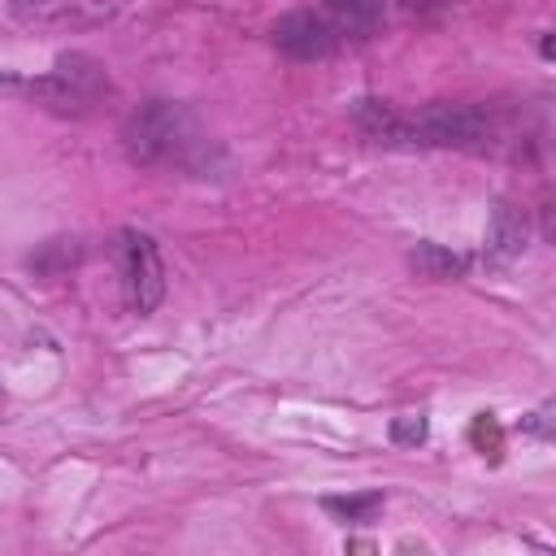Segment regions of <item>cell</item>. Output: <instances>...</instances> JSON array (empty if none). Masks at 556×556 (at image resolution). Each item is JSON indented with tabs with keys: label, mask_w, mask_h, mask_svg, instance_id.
<instances>
[{
	"label": "cell",
	"mask_w": 556,
	"mask_h": 556,
	"mask_svg": "<svg viewBox=\"0 0 556 556\" xmlns=\"http://www.w3.org/2000/svg\"><path fill=\"white\" fill-rule=\"evenodd\" d=\"M352 122L387 148H465L486 152L495 143V126L473 104H426L417 113H400L382 100H356Z\"/></svg>",
	"instance_id": "1"
},
{
	"label": "cell",
	"mask_w": 556,
	"mask_h": 556,
	"mask_svg": "<svg viewBox=\"0 0 556 556\" xmlns=\"http://www.w3.org/2000/svg\"><path fill=\"white\" fill-rule=\"evenodd\" d=\"M122 143L139 165H165L182 174H204L217 156V143L195 122V113L174 100H148L143 109H135L122 130Z\"/></svg>",
	"instance_id": "2"
},
{
	"label": "cell",
	"mask_w": 556,
	"mask_h": 556,
	"mask_svg": "<svg viewBox=\"0 0 556 556\" xmlns=\"http://www.w3.org/2000/svg\"><path fill=\"white\" fill-rule=\"evenodd\" d=\"M26 91L35 104H43L52 113H87L109 91V78L91 56L74 52V56H61L56 70H48L43 78H30Z\"/></svg>",
	"instance_id": "3"
},
{
	"label": "cell",
	"mask_w": 556,
	"mask_h": 556,
	"mask_svg": "<svg viewBox=\"0 0 556 556\" xmlns=\"http://www.w3.org/2000/svg\"><path fill=\"white\" fill-rule=\"evenodd\" d=\"M113 261L122 274V291L130 313H152L165 300V265H161V248L152 235L143 230H117L113 239Z\"/></svg>",
	"instance_id": "4"
},
{
	"label": "cell",
	"mask_w": 556,
	"mask_h": 556,
	"mask_svg": "<svg viewBox=\"0 0 556 556\" xmlns=\"http://www.w3.org/2000/svg\"><path fill=\"white\" fill-rule=\"evenodd\" d=\"M126 0H9L13 22L30 30H91L113 22Z\"/></svg>",
	"instance_id": "5"
},
{
	"label": "cell",
	"mask_w": 556,
	"mask_h": 556,
	"mask_svg": "<svg viewBox=\"0 0 556 556\" xmlns=\"http://www.w3.org/2000/svg\"><path fill=\"white\" fill-rule=\"evenodd\" d=\"M339 39L343 35H339L334 17L317 13V9H295V13L278 17V26H274V43L291 61H326L339 48Z\"/></svg>",
	"instance_id": "6"
},
{
	"label": "cell",
	"mask_w": 556,
	"mask_h": 556,
	"mask_svg": "<svg viewBox=\"0 0 556 556\" xmlns=\"http://www.w3.org/2000/svg\"><path fill=\"white\" fill-rule=\"evenodd\" d=\"M526 239H530L526 213H521L513 200H500V204L491 208V226H486V252H491V256H500V261H508V256H521Z\"/></svg>",
	"instance_id": "7"
},
{
	"label": "cell",
	"mask_w": 556,
	"mask_h": 556,
	"mask_svg": "<svg viewBox=\"0 0 556 556\" xmlns=\"http://www.w3.org/2000/svg\"><path fill=\"white\" fill-rule=\"evenodd\" d=\"M339 35H369L382 22V0H330Z\"/></svg>",
	"instance_id": "8"
},
{
	"label": "cell",
	"mask_w": 556,
	"mask_h": 556,
	"mask_svg": "<svg viewBox=\"0 0 556 556\" xmlns=\"http://www.w3.org/2000/svg\"><path fill=\"white\" fill-rule=\"evenodd\" d=\"M408 265L421 278H460L465 274V256H456V252H447L439 243H417L413 256H408Z\"/></svg>",
	"instance_id": "9"
},
{
	"label": "cell",
	"mask_w": 556,
	"mask_h": 556,
	"mask_svg": "<svg viewBox=\"0 0 556 556\" xmlns=\"http://www.w3.org/2000/svg\"><path fill=\"white\" fill-rule=\"evenodd\" d=\"M321 508L330 513V517H339V521H374L378 517V508H382V495L378 491H365V495H326L321 500Z\"/></svg>",
	"instance_id": "10"
},
{
	"label": "cell",
	"mask_w": 556,
	"mask_h": 556,
	"mask_svg": "<svg viewBox=\"0 0 556 556\" xmlns=\"http://www.w3.org/2000/svg\"><path fill=\"white\" fill-rule=\"evenodd\" d=\"M391 439H395L400 447H417V443L426 439V417H413V413H408V417H395V421H391Z\"/></svg>",
	"instance_id": "11"
},
{
	"label": "cell",
	"mask_w": 556,
	"mask_h": 556,
	"mask_svg": "<svg viewBox=\"0 0 556 556\" xmlns=\"http://www.w3.org/2000/svg\"><path fill=\"white\" fill-rule=\"evenodd\" d=\"M521 426H526L530 434H556V408H539V413H530Z\"/></svg>",
	"instance_id": "12"
}]
</instances>
